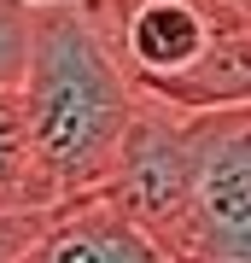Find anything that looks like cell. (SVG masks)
Listing matches in <instances>:
<instances>
[{
  "label": "cell",
  "mask_w": 251,
  "mask_h": 263,
  "mask_svg": "<svg viewBox=\"0 0 251 263\" xmlns=\"http://www.w3.org/2000/svg\"><path fill=\"white\" fill-rule=\"evenodd\" d=\"M18 100L53 199L65 205V199L100 193L140 111V88L88 0H59L29 12V59Z\"/></svg>",
  "instance_id": "cell-1"
},
{
  "label": "cell",
  "mask_w": 251,
  "mask_h": 263,
  "mask_svg": "<svg viewBox=\"0 0 251 263\" xmlns=\"http://www.w3.org/2000/svg\"><path fill=\"white\" fill-rule=\"evenodd\" d=\"M158 246L176 263H251V105L193 111V181Z\"/></svg>",
  "instance_id": "cell-2"
},
{
  "label": "cell",
  "mask_w": 251,
  "mask_h": 263,
  "mask_svg": "<svg viewBox=\"0 0 251 263\" xmlns=\"http://www.w3.org/2000/svg\"><path fill=\"white\" fill-rule=\"evenodd\" d=\"M187 181H193V111H176V105L140 94V111L117 146V164L105 176L100 199L158 240L176 222Z\"/></svg>",
  "instance_id": "cell-3"
},
{
  "label": "cell",
  "mask_w": 251,
  "mask_h": 263,
  "mask_svg": "<svg viewBox=\"0 0 251 263\" xmlns=\"http://www.w3.org/2000/svg\"><path fill=\"white\" fill-rule=\"evenodd\" d=\"M24 263H176V257L146 228L117 216L100 193H82V199L53 205L41 240L29 246Z\"/></svg>",
  "instance_id": "cell-4"
},
{
  "label": "cell",
  "mask_w": 251,
  "mask_h": 263,
  "mask_svg": "<svg viewBox=\"0 0 251 263\" xmlns=\"http://www.w3.org/2000/svg\"><path fill=\"white\" fill-rule=\"evenodd\" d=\"M53 205L59 199L41 176L24 100H18V88H0V211H53Z\"/></svg>",
  "instance_id": "cell-5"
},
{
  "label": "cell",
  "mask_w": 251,
  "mask_h": 263,
  "mask_svg": "<svg viewBox=\"0 0 251 263\" xmlns=\"http://www.w3.org/2000/svg\"><path fill=\"white\" fill-rule=\"evenodd\" d=\"M24 59H29V6L0 0V88L24 82Z\"/></svg>",
  "instance_id": "cell-6"
},
{
  "label": "cell",
  "mask_w": 251,
  "mask_h": 263,
  "mask_svg": "<svg viewBox=\"0 0 251 263\" xmlns=\"http://www.w3.org/2000/svg\"><path fill=\"white\" fill-rule=\"evenodd\" d=\"M18 6H29V12H41V6H59V0H18Z\"/></svg>",
  "instance_id": "cell-7"
}]
</instances>
